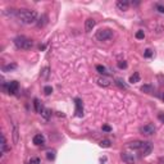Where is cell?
<instances>
[{
	"label": "cell",
	"mask_w": 164,
	"mask_h": 164,
	"mask_svg": "<svg viewBox=\"0 0 164 164\" xmlns=\"http://www.w3.org/2000/svg\"><path fill=\"white\" fill-rule=\"evenodd\" d=\"M103 129L106 131V132H109V131H112V128L109 127V126H103Z\"/></svg>",
	"instance_id": "cell-33"
},
{
	"label": "cell",
	"mask_w": 164,
	"mask_h": 164,
	"mask_svg": "<svg viewBox=\"0 0 164 164\" xmlns=\"http://www.w3.org/2000/svg\"><path fill=\"white\" fill-rule=\"evenodd\" d=\"M155 131H157V128H155V126L152 124V123H148V124H145L143 127H140V132L143 134V135H146V136L154 135Z\"/></svg>",
	"instance_id": "cell-5"
},
{
	"label": "cell",
	"mask_w": 164,
	"mask_h": 164,
	"mask_svg": "<svg viewBox=\"0 0 164 164\" xmlns=\"http://www.w3.org/2000/svg\"><path fill=\"white\" fill-rule=\"evenodd\" d=\"M160 97H162V100L164 101V92H162V96H160Z\"/></svg>",
	"instance_id": "cell-34"
},
{
	"label": "cell",
	"mask_w": 164,
	"mask_h": 164,
	"mask_svg": "<svg viewBox=\"0 0 164 164\" xmlns=\"http://www.w3.org/2000/svg\"><path fill=\"white\" fill-rule=\"evenodd\" d=\"M5 151H7V138H5V135L3 134L2 135V155L5 154Z\"/></svg>",
	"instance_id": "cell-16"
},
{
	"label": "cell",
	"mask_w": 164,
	"mask_h": 164,
	"mask_svg": "<svg viewBox=\"0 0 164 164\" xmlns=\"http://www.w3.org/2000/svg\"><path fill=\"white\" fill-rule=\"evenodd\" d=\"M17 17L23 25H32L37 21V12L32 9H19Z\"/></svg>",
	"instance_id": "cell-1"
},
{
	"label": "cell",
	"mask_w": 164,
	"mask_h": 164,
	"mask_svg": "<svg viewBox=\"0 0 164 164\" xmlns=\"http://www.w3.org/2000/svg\"><path fill=\"white\" fill-rule=\"evenodd\" d=\"M76 114H77L78 117H82L83 114V105H82V101L80 99H76Z\"/></svg>",
	"instance_id": "cell-12"
},
{
	"label": "cell",
	"mask_w": 164,
	"mask_h": 164,
	"mask_svg": "<svg viewBox=\"0 0 164 164\" xmlns=\"http://www.w3.org/2000/svg\"><path fill=\"white\" fill-rule=\"evenodd\" d=\"M141 91L148 92V94H151L152 91H154V87H152V86H150V85H144L143 87H141Z\"/></svg>",
	"instance_id": "cell-18"
},
{
	"label": "cell",
	"mask_w": 164,
	"mask_h": 164,
	"mask_svg": "<svg viewBox=\"0 0 164 164\" xmlns=\"http://www.w3.org/2000/svg\"><path fill=\"white\" fill-rule=\"evenodd\" d=\"M34 104H35V110H36L37 113H40V114H41V112H42V109H44V106L41 105L40 100H39V99H35V100H34Z\"/></svg>",
	"instance_id": "cell-15"
},
{
	"label": "cell",
	"mask_w": 164,
	"mask_h": 164,
	"mask_svg": "<svg viewBox=\"0 0 164 164\" xmlns=\"http://www.w3.org/2000/svg\"><path fill=\"white\" fill-rule=\"evenodd\" d=\"M46 158L49 160H54V159H55V150H49L46 152Z\"/></svg>",
	"instance_id": "cell-20"
},
{
	"label": "cell",
	"mask_w": 164,
	"mask_h": 164,
	"mask_svg": "<svg viewBox=\"0 0 164 164\" xmlns=\"http://www.w3.org/2000/svg\"><path fill=\"white\" fill-rule=\"evenodd\" d=\"M117 8L119 9V10H127L128 8H129V2L128 0H118L117 2Z\"/></svg>",
	"instance_id": "cell-10"
},
{
	"label": "cell",
	"mask_w": 164,
	"mask_h": 164,
	"mask_svg": "<svg viewBox=\"0 0 164 164\" xmlns=\"http://www.w3.org/2000/svg\"><path fill=\"white\" fill-rule=\"evenodd\" d=\"M118 67L121 68V69H124V68H127V63L124 60H119L118 62Z\"/></svg>",
	"instance_id": "cell-28"
},
{
	"label": "cell",
	"mask_w": 164,
	"mask_h": 164,
	"mask_svg": "<svg viewBox=\"0 0 164 164\" xmlns=\"http://www.w3.org/2000/svg\"><path fill=\"white\" fill-rule=\"evenodd\" d=\"M96 81H97V85L101 86V87H108L109 85H110V81H109L106 77H99Z\"/></svg>",
	"instance_id": "cell-13"
},
{
	"label": "cell",
	"mask_w": 164,
	"mask_h": 164,
	"mask_svg": "<svg viewBox=\"0 0 164 164\" xmlns=\"http://www.w3.org/2000/svg\"><path fill=\"white\" fill-rule=\"evenodd\" d=\"M34 144L36 146H44L45 145V137H44L41 134H37L34 136Z\"/></svg>",
	"instance_id": "cell-9"
},
{
	"label": "cell",
	"mask_w": 164,
	"mask_h": 164,
	"mask_svg": "<svg viewBox=\"0 0 164 164\" xmlns=\"http://www.w3.org/2000/svg\"><path fill=\"white\" fill-rule=\"evenodd\" d=\"M13 141H14V144L18 143V127L14 126V129H13Z\"/></svg>",
	"instance_id": "cell-22"
},
{
	"label": "cell",
	"mask_w": 164,
	"mask_h": 164,
	"mask_svg": "<svg viewBox=\"0 0 164 164\" xmlns=\"http://www.w3.org/2000/svg\"><path fill=\"white\" fill-rule=\"evenodd\" d=\"M100 146L101 148H109V146H110V141H109V140H103L100 143Z\"/></svg>",
	"instance_id": "cell-27"
},
{
	"label": "cell",
	"mask_w": 164,
	"mask_h": 164,
	"mask_svg": "<svg viewBox=\"0 0 164 164\" xmlns=\"http://www.w3.org/2000/svg\"><path fill=\"white\" fill-rule=\"evenodd\" d=\"M41 115H42V118L45 119V121H49V119L51 118V110L48 109V108H44L42 112H41Z\"/></svg>",
	"instance_id": "cell-14"
},
{
	"label": "cell",
	"mask_w": 164,
	"mask_h": 164,
	"mask_svg": "<svg viewBox=\"0 0 164 164\" xmlns=\"http://www.w3.org/2000/svg\"><path fill=\"white\" fill-rule=\"evenodd\" d=\"M49 76V67H45L42 69V78H48Z\"/></svg>",
	"instance_id": "cell-29"
},
{
	"label": "cell",
	"mask_w": 164,
	"mask_h": 164,
	"mask_svg": "<svg viewBox=\"0 0 164 164\" xmlns=\"http://www.w3.org/2000/svg\"><path fill=\"white\" fill-rule=\"evenodd\" d=\"M17 68V64L13 63V64H8V65H4L3 67V71L4 72H9V71H12V69H16Z\"/></svg>",
	"instance_id": "cell-19"
},
{
	"label": "cell",
	"mask_w": 164,
	"mask_h": 164,
	"mask_svg": "<svg viewBox=\"0 0 164 164\" xmlns=\"http://www.w3.org/2000/svg\"><path fill=\"white\" fill-rule=\"evenodd\" d=\"M158 118H159V121H160V122H163V123H164V113H159Z\"/></svg>",
	"instance_id": "cell-32"
},
{
	"label": "cell",
	"mask_w": 164,
	"mask_h": 164,
	"mask_svg": "<svg viewBox=\"0 0 164 164\" xmlns=\"http://www.w3.org/2000/svg\"><path fill=\"white\" fill-rule=\"evenodd\" d=\"M143 145H144V141L136 140V141H132V143H129V144H128V148L132 149V150H141Z\"/></svg>",
	"instance_id": "cell-11"
},
{
	"label": "cell",
	"mask_w": 164,
	"mask_h": 164,
	"mask_svg": "<svg viewBox=\"0 0 164 164\" xmlns=\"http://www.w3.org/2000/svg\"><path fill=\"white\" fill-rule=\"evenodd\" d=\"M155 9L158 10L159 13L164 14V5H163V4H159V3H157V4H155Z\"/></svg>",
	"instance_id": "cell-25"
},
{
	"label": "cell",
	"mask_w": 164,
	"mask_h": 164,
	"mask_svg": "<svg viewBox=\"0 0 164 164\" xmlns=\"http://www.w3.org/2000/svg\"><path fill=\"white\" fill-rule=\"evenodd\" d=\"M95 19H92V18H89V19H86L85 21V32H91L92 31V28L95 27Z\"/></svg>",
	"instance_id": "cell-8"
},
{
	"label": "cell",
	"mask_w": 164,
	"mask_h": 164,
	"mask_svg": "<svg viewBox=\"0 0 164 164\" xmlns=\"http://www.w3.org/2000/svg\"><path fill=\"white\" fill-rule=\"evenodd\" d=\"M14 45L18 49H23V50H30L34 46V41L26 36H18L14 39Z\"/></svg>",
	"instance_id": "cell-2"
},
{
	"label": "cell",
	"mask_w": 164,
	"mask_h": 164,
	"mask_svg": "<svg viewBox=\"0 0 164 164\" xmlns=\"http://www.w3.org/2000/svg\"><path fill=\"white\" fill-rule=\"evenodd\" d=\"M144 57H145V58H150V57H152V51H151L150 49H146L145 53H144Z\"/></svg>",
	"instance_id": "cell-31"
},
{
	"label": "cell",
	"mask_w": 164,
	"mask_h": 164,
	"mask_svg": "<svg viewBox=\"0 0 164 164\" xmlns=\"http://www.w3.org/2000/svg\"><path fill=\"white\" fill-rule=\"evenodd\" d=\"M44 92H45V95H50L53 92V87L51 86H45L44 87Z\"/></svg>",
	"instance_id": "cell-26"
},
{
	"label": "cell",
	"mask_w": 164,
	"mask_h": 164,
	"mask_svg": "<svg viewBox=\"0 0 164 164\" xmlns=\"http://www.w3.org/2000/svg\"><path fill=\"white\" fill-rule=\"evenodd\" d=\"M28 164H40V159L39 158H31L30 159V162H28Z\"/></svg>",
	"instance_id": "cell-30"
},
{
	"label": "cell",
	"mask_w": 164,
	"mask_h": 164,
	"mask_svg": "<svg viewBox=\"0 0 164 164\" xmlns=\"http://www.w3.org/2000/svg\"><path fill=\"white\" fill-rule=\"evenodd\" d=\"M121 158L123 159L124 163L127 164H135L136 163V157L134 154H129V152H122Z\"/></svg>",
	"instance_id": "cell-6"
},
{
	"label": "cell",
	"mask_w": 164,
	"mask_h": 164,
	"mask_svg": "<svg viewBox=\"0 0 164 164\" xmlns=\"http://www.w3.org/2000/svg\"><path fill=\"white\" fill-rule=\"evenodd\" d=\"M135 36H136L137 40H143V39L145 37V34H144V31H143V30H140V31L136 32V35H135Z\"/></svg>",
	"instance_id": "cell-24"
},
{
	"label": "cell",
	"mask_w": 164,
	"mask_h": 164,
	"mask_svg": "<svg viewBox=\"0 0 164 164\" xmlns=\"http://www.w3.org/2000/svg\"><path fill=\"white\" fill-rule=\"evenodd\" d=\"M96 71L99 72L100 74H106V73H108V72H106V68L103 67V65H100V64H99V65H96Z\"/></svg>",
	"instance_id": "cell-23"
},
{
	"label": "cell",
	"mask_w": 164,
	"mask_h": 164,
	"mask_svg": "<svg viewBox=\"0 0 164 164\" xmlns=\"http://www.w3.org/2000/svg\"><path fill=\"white\" fill-rule=\"evenodd\" d=\"M138 81H140V73H138V72H135V73L129 77V82H131V83H136V82H138Z\"/></svg>",
	"instance_id": "cell-17"
},
{
	"label": "cell",
	"mask_w": 164,
	"mask_h": 164,
	"mask_svg": "<svg viewBox=\"0 0 164 164\" xmlns=\"http://www.w3.org/2000/svg\"><path fill=\"white\" fill-rule=\"evenodd\" d=\"M151 150H152V145H151V143H149V141H144V145H143V148H141V152H143V155L144 157H148L150 152H151Z\"/></svg>",
	"instance_id": "cell-7"
},
{
	"label": "cell",
	"mask_w": 164,
	"mask_h": 164,
	"mask_svg": "<svg viewBox=\"0 0 164 164\" xmlns=\"http://www.w3.org/2000/svg\"><path fill=\"white\" fill-rule=\"evenodd\" d=\"M3 87H4V90H5L8 94L14 95V94H17V91H18V89H19V85H18L17 81H10V82H8L7 85H3Z\"/></svg>",
	"instance_id": "cell-4"
},
{
	"label": "cell",
	"mask_w": 164,
	"mask_h": 164,
	"mask_svg": "<svg viewBox=\"0 0 164 164\" xmlns=\"http://www.w3.org/2000/svg\"><path fill=\"white\" fill-rule=\"evenodd\" d=\"M113 37V31L109 28H101L96 32V39L99 41H108Z\"/></svg>",
	"instance_id": "cell-3"
},
{
	"label": "cell",
	"mask_w": 164,
	"mask_h": 164,
	"mask_svg": "<svg viewBox=\"0 0 164 164\" xmlns=\"http://www.w3.org/2000/svg\"><path fill=\"white\" fill-rule=\"evenodd\" d=\"M115 85H118L119 87H122V89H127V85H126L124 81L121 80V78H117V80H115Z\"/></svg>",
	"instance_id": "cell-21"
}]
</instances>
